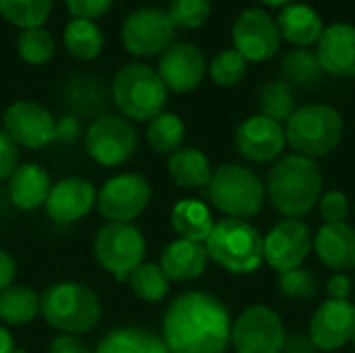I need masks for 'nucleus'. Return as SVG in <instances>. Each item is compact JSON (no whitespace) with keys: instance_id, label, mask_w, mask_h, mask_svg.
<instances>
[{"instance_id":"f257e3e1","label":"nucleus","mask_w":355,"mask_h":353,"mask_svg":"<svg viewBox=\"0 0 355 353\" xmlns=\"http://www.w3.org/2000/svg\"><path fill=\"white\" fill-rule=\"evenodd\" d=\"M231 329L229 310L206 291L175 298L162 318V339L171 353H225Z\"/></svg>"},{"instance_id":"f03ea898","label":"nucleus","mask_w":355,"mask_h":353,"mask_svg":"<svg viewBox=\"0 0 355 353\" xmlns=\"http://www.w3.org/2000/svg\"><path fill=\"white\" fill-rule=\"evenodd\" d=\"M266 193L277 212L287 218H300L322 198V173L308 156H285L270 169Z\"/></svg>"},{"instance_id":"7ed1b4c3","label":"nucleus","mask_w":355,"mask_h":353,"mask_svg":"<svg viewBox=\"0 0 355 353\" xmlns=\"http://www.w3.org/2000/svg\"><path fill=\"white\" fill-rule=\"evenodd\" d=\"M40 312L52 329L64 335H83L100 322L102 304L87 285L62 281L40 295Z\"/></svg>"},{"instance_id":"20e7f679","label":"nucleus","mask_w":355,"mask_h":353,"mask_svg":"<svg viewBox=\"0 0 355 353\" xmlns=\"http://www.w3.org/2000/svg\"><path fill=\"white\" fill-rule=\"evenodd\" d=\"M110 94L123 117L141 123L164 112L168 98V89L158 73L144 62H129L119 69L112 79Z\"/></svg>"},{"instance_id":"39448f33","label":"nucleus","mask_w":355,"mask_h":353,"mask_svg":"<svg viewBox=\"0 0 355 353\" xmlns=\"http://www.w3.org/2000/svg\"><path fill=\"white\" fill-rule=\"evenodd\" d=\"M208 258L233 275H250L264 262V237L241 218H223L206 239Z\"/></svg>"},{"instance_id":"423d86ee","label":"nucleus","mask_w":355,"mask_h":353,"mask_svg":"<svg viewBox=\"0 0 355 353\" xmlns=\"http://www.w3.org/2000/svg\"><path fill=\"white\" fill-rule=\"evenodd\" d=\"M285 137L291 148L308 158L327 156L343 139L341 112L329 104H306L287 119Z\"/></svg>"},{"instance_id":"0eeeda50","label":"nucleus","mask_w":355,"mask_h":353,"mask_svg":"<svg viewBox=\"0 0 355 353\" xmlns=\"http://www.w3.org/2000/svg\"><path fill=\"white\" fill-rule=\"evenodd\" d=\"M266 187L262 179L241 166V164H223L212 171L208 183V198L216 210L229 218H250L262 210Z\"/></svg>"},{"instance_id":"6e6552de","label":"nucleus","mask_w":355,"mask_h":353,"mask_svg":"<svg viewBox=\"0 0 355 353\" xmlns=\"http://www.w3.org/2000/svg\"><path fill=\"white\" fill-rule=\"evenodd\" d=\"M94 256L119 281H129L131 273L144 262L146 239L131 223H108L94 237Z\"/></svg>"},{"instance_id":"1a4fd4ad","label":"nucleus","mask_w":355,"mask_h":353,"mask_svg":"<svg viewBox=\"0 0 355 353\" xmlns=\"http://www.w3.org/2000/svg\"><path fill=\"white\" fill-rule=\"evenodd\" d=\"M177 27L173 25L168 10L160 6H141L133 10L121 27L123 46L133 56L162 54L175 42Z\"/></svg>"},{"instance_id":"9d476101","label":"nucleus","mask_w":355,"mask_h":353,"mask_svg":"<svg viewBox=\"0 0 355 353\" xmlns=\"http://www.w3.org/2000/svg\"><path fill=\"white\" fill-rule=\"evenodd\" d=\"M285 341L283 320L268 306H250L231 329L237 353H283Z\"/></svg>"},{"instance_id":"9b49d317","label":"nucleus","mask_w":355,"mask_h":353,"mask_svg":"<svg viewBox=\"0 0 355 353\" xmlns=\"http://www.w3.org/2000/svg\"><path fill=\"white\" fill-rule=\"evenodd\" d=\"M150 198L152 185L144 175L123 173L102 185L96 206L108 223H131L146 210Z\"/></svg>"},{"instance_id":"f8f14e48","label":"nucleus","mask_w":355,"mask_h":353,"mask_svg":"<svg viewBox=\"0 0 355 353\" xmlns=\"http://www.w3.org/2000/svg\"><path fill=\"white\" fill-rule=\"evenodd\" d=\"M135 148H137V131L123 117L102 114L87 127L85 150L102 166L123 164L133 156Z\"/></svg>"},{"instance_id":"ddd939ff","label":"nucleus","mask_w":355,"mask_h":353,"mask_svg":"<svg viewBox=\"0 0 355 353\" xmlns=\"http://www.w3.org/2000/svg\"><path fill=\"white\" fill-rule=\"evenodd\" d=\"M233 44L248 62L270 60L281 46L277 19L258 6L241 10L233 23Z\"/></svg>"},{"instance_id":"4468645a","label":"nucleus","mask_w":355,"mask_h":353,"mask_svg":"<svg viewBox=\"0 0 355 353\" xmlns=\"http://www.w3.org/2000/svg\"><path fill=\"white\" fill-rule=\"evenodd\" d=\"M314 237L310 227L297 218L277 223L264 237V260L279 275L300 268L312 252Z\"/></svg>"},{"instance_id":"2eb2a0df","label":"nucleus","mask_w":355,"mask_h":353,"mask_svg":"<svg viewBox=\"0 0 355 353\" xmlns=\"http://www.w3.org/2000/svg\"><path fill=\"white\" fill-rule=\"evenodd\" d=\"M4 131L15 144L37 150L56 139V121L42 104L19 100L4 112Z\"/></svg>"},{"instance_id":"dca6fc26","label":"nucleus","mask_w":355,"mask_h":353,"mask_svg":"<svg viewBox=\"0 0 355 353\" xmlns=\"http://www.w3.org/2000/svg\"><path fill=\"white\" fill-rule=\"evenodd\" d=\"M158 77L166 89L175 94L193 92L206 75V58L202 50L187 42H173L158 60Z\"/></svg>"},{"instance_id":"f3484780","label":"nucleus","mask_w":355,"mask_h":353,"mask_svg":"<svg viewBox=\"0 0 355 353\" xmlns=\"http://www.w3.org/2000/svg\"><path fill=\"white\" fill-rule=\"evenodd\" d=\"M355 333V306L347 300H327L310 322V339L320 352H335L352 341Z\"/></svg>"},{"instance_id":"a211bd4d","label":"nucleus","mask_w":355,"mask_h":353,"mask_svg":"<svg viewBox=\"0 0 355 353\" xmlns=\"http://www.w3.org/2000/svg\"><path fill=\"white\" fill-rule=\"evenodd\" d=\"M285 127L264 114L245 119L235 131L237 152L254 162L275 160L285 150Z\"/></svg>"},{"instance_id":"6ab92c4d","label":"nucleus","mask_w":355,"mask_h":353,"mask_svg":"<svg viewBox=\"0 0 355 353\" xmlns=\"http://www.w3.org/2000/svg\"><path fill=\"white\" fill-rule=\"evenodd\" d=\"M96 198L98 191L92 181L83 177H67L52 185L44 208L56 223H75L96 206Z\"/></svg>"},{"instance_id":"aec40b11","label":"nucleus","mask_w":355,"mask_h":353,"mask_svg":"<svg viewBox=\"0 0 355 353\" xmlns=\"http://www.w3.org/2000/svg\"><path fill=\"white\" fill-rule=\"evenodd\" d=\"M316 54L324 73L335 77H355V25L333 23L324 27Z\"/></svg>"},{"instance_id":"412c9836","label":"nucleus","mask_w":355,"mask_h":353,"mask_svg":"<svg viewBox=\"0 0 355 353\" xmlns=\"http://www.w3.org/2000/svg\"><path fill=\"white\" fill-rule=\"evenodd\" d=\"M314 250L318 260L335 270L349 273L355 270V229L347 223L322 225L314 237Z\"/></svg>"},{"instance_id":"4be33fe9","label":"nucleus","mask_w":355,"mask_h":353,"mask_svg":"<svg viewBox=\"0 0 355 353\" xmlns=\"http://www.w3.org/2000/svg\"><path fill=\"white\" fill-rule=\"evenodd\" d=\"M8 179V196L17 208L35 210L46 204L52 189L50 175L46 173V169L35 162H27L17 166Z\"/></svg>"},{"instance_id":"5701e85b","label":"nucleus","mask_w":355,"mask_h":353,"mask_svg":"<svg viewBox=\"0 0 355 353\" xmlns=\"http://www.w3.org/2000/svg\"><path fill=\"white\" fill-rule=\"evenodd\" d=\"M277 25L281 37L297 48H310L312 44H318L324 31L322 17L308 4H287L277 17Z\"/></svg>"},{"instance_id":"b1692460","label":"nucleus","mask_w":355,"mask_h":353,"mask_svg":"<svg viewBox=\"0 0 355 353\" xmlns=\"http://www.w3.org/2000/svg\"><path fill=\"white\" fill-rule=\"evenodd\" d=\"M208 252L206 246L177 239L164 248L160 256V268L168 277V281H193L206 270Z\"/></svg>"},{"instance_id":"393cba45","label":"nucleus","mask_w":355,"mask_h":353,"mask_svg":"<svg viewBox=\"0 0 355 353\" xmlns=\"http://www.w3.org/2000/svg\"><path fill=\"white\" fill-rule=\"evenodd\" d=\"M94 353H171L164 339L148 329L121 327L110 331Z\"/></svg>"},{"instance_id":"a878e982","label":"nucleus","mask_w":355,"mask_h":353,"mask_svg":"<svg viewBox=\"0 0 355 353\" xmlns=\"http://www.w3.org/2000/svg\"><path fill=\"white\" fill-rule=\"evenodd\" d=\"M171 225L181 235V239L206 243L216 223L212 221V214L206 204L187 198L175 204L171 212Z\"/></svg>"},{"instance_id":"bb28decb","label":"nucleus","mask_w":355,"mask_h":353,"mask_svg":"<svg viewBox=\"0 0 355 353\" xmlns=\"http://www.w3.org/2000/svg\"><path fill=\"white\" fill-rule=\"evenodd\" d=\"M168 175L179 187L198 189L210 183L212 166L204 152L198 148H179L168 156Z\"/></svg>"},{"instance_id":"cd10ccee","label":"nucleus","mask_w":355,"mask_h":353,"mask_svg":"<svg viewBox=\"0 0 355 353\" xmlns=\"http://www.w3.org/2000/svg\"><path fill=\"white\" fill-rule=\"evenodd\" d=\"M40 312V295L27 285H8L0 291V320L6 325H27Z\"/></svg>"},{"instance_id":"c85d7f7f","label":"nucleus","mask_w":355,"mask_h":353,"mask_svg":"<svg viewBox=\"0 0 355 353\" xmlns=\"http://www.w3.org/2000/svg\"><path fill=\"white\" fill-rule=\"evenodd\" d=\"M64 48L79 60H94L104 48V35L94 21L71 19L62 33Z\"/></svg>"},{"instance_id":"c756f323","label":"nucleus","mask_w":355,"mask_h":353,"mask_svg":"<svg viewBox=\"0 0 355 353\" xmlns=\"http://www.w3.org/2000/svg\"><path fill=\"white\" fill-rule=\"evenodd\" d=\"M322 67L318 54L310 48H297L289 52L281 62L283 81L297 87H314L322 79Z\"/></svg>"},{"instance_id":"7c9ffc66","label":"nucleus","mask_w":355,"mask_h":353,"mask_svg":"<svg viewBox=\"0 0 355 353\" xmlns=\"http://www.w3.org/2000/svg\"><path fill=\"white\" fill-rule=\"evenodd\" d=\"M185 137L183 121L173 112H160L156 119L150 121L146 131V139L156 154H173L181 148Z\"/></svg>"},{"instance_id":"2f4dec72","label":"nucleus","mask_w":355,"mask_h":353,"mask_svg":"<svg viewBox=\"0 0 355 353\" xmlns=\"http://www.w3.org/2000/svg\"><path fill=\"white\" fill-rule=\"evenodd\" d=\"M129 287L131 291L148 304H158L162 302L168 291H171V281L160 268V264L152 262H141L129 277Z\"/></svg>"},{"instance_id":"473e14b6","label":"nucleus","mask_w":355,"mask_h":353,"mask_svg":"<svg viewBox=\"0 0 355 353\" xmlns=\"http://www.w3.org/2000/svg\"><path fill=\"white\" fill-rule=\"evenodd\" d=\"M52 12V0H0V15L21 27H42Z\"/></svg>"},{"instance_id":"72a5a7b5","label":"nucleus","mask_w":355,"mask_h":353,"mask_svg":"<svg viewBox=\"0 0 355 353\" xmlns=\"http://www.w3.org/2000/svg\"><path fill=\"white\" fill-rule=\"evenodd\" d=\"M258 106L264 117L281 123L287 121L295 112V96L289 83L285 81H268L262 85L258 94Z\"/></svg>"},{"instance_id":"f704fd0d","label":"nucleus","mask_w":355,"mask_h":353,"mask_svg":"<svg viewBox=\"0 0 355 353\" xmlns=\"http://www.w3.org/2000/svg\"><path fill=\"white\" fill-rule=\"evenodd\" d=\"M17 52L27 64H46L54 56V37L44 27L21 29L17 37Z\"/></svg>"},{"instance_id":"c9c22d12","label":"nucleus","mask_w":355,"mask_h":353,"mask_svg":"<svg viewBox=\"0 0 355 353\" xmlns=\"http://www.w3.org/2000/svg\"><path fill=\"white\" fill-rule=\"evenodd\" d=\"M210 77L216 85H223V87H233L237 85L243 77H245V71H248V60L235 50H223L218 52L212 60H210Z\"/></svg>"},{"instance_id":"e433bc0d","label":"nucleus","mask_w":355,"mask_h":353,"mask_svg":"<svg viewBox=\"0 0 355 353\" xmlns=\"http://www.w3.org/2000/svg\"><path fill=\"white\" fill-rule=\"evenodd\" d=\"M168 17L179 29H198L210 17V0H171Z\"/></svg>"},{"instance_id":"4c0bfd02","label":"nucleus","mask_w":355,"mask_h":353,"mask_svg":"<svg viewBox=\"0 0 355 353\" xmlns=\"http://www.w3.org/2000/svg\"><path fill=\"white\" fill-rule=\"evenodd\" d=\"M279 289L289 300H312L318 293V281L308 268H293L279 275Z\"/></svg>"},{"instance_id":"58836bf2","label":"nucleus","mask_w":355,"mask_h":353,"mask_svg":"<svg viewBox=\"0 0 355 353\" xmlns=\"http://www.w3.org/2000/svg\"><path fill=\"white\" fill-rule=\"evenodd\" d=\"M318 204H320V214H322V218H324L327 225L345 223V218L349 216V200L341 191H329V193H324L318 200Z\"/></svg>"},{"instance_id":"ea45409f","label":"nucleus","mask_w":355,"mask_h":353,"mask_svg":"<svg viewBox=\"0 0 355 353\" xmlns=\"http://www.w3.org/2000/svg\"><path fill=\"white\" fill-rule=\"evenodd\" d=\"M64 2L73 19H87V21L104 17L114 4V0H64Z\"/></svg>"},{"instance_id":"a19ab883","label":"nucleus","mask_w":355,"mask_h":353,"mask_svg":"<svg viewBox=\"0 0 355 353\" xmlns=\"http://www.w3.org/2000/svg\"><path fill=\"white\" fill-rule=\"evenodd\" d=\"M17 162H19L17 144L10 139L6 131L0 129V181L12 175V171L17 169Z\"/></svg>"},{"instance_id":"79ce46f5","label":"nucleus","mask_w":355,"mask_h":353,"mask_svg":"<svg viewBox=\"0 0 355 353\" xmlns=\"http://www.w3.org/2000/svg\"><path fill=\"white\" fill-rule=\"evenodd\" d=\"M48 353H94L77 335H58L52 339Z\"/></svg>"},{"instance_id":"37998d69","label":"nucleus","mask_w":355,"mask_h":353,"mask_svg":"<svg viewBox=\"0 0 355 353\" xmlns=\"http://www.w3.org/2000/svg\"><path fill=\"white\" fill-rule=\"evenodd\" d=\"M329 300H347L352 295V279L343 273H337L327 283Z\"/></svg>"},{"instance_id":"c03bdc74","label":"nucleus","mask_w":355,"mask_h":353,"mask_svg":"<svg viewBox=\"0 0 355 353\" xmlns=\"http://www.w3.org/2000/svg\"><path fill=\"white\" fill-rule=\"evenodd\" d=\"M15 277H17V262L12 260L10 254L0 250V291L12 285Z\"/></svg>"},{"instance_id":"a18cd8bd","label":"nucleus","mask_w":355,"mask_h":353,"mask_svg":"<svg viewBox=\"0 0 355 353\" xmlns=\"http://www.w3.org/2000/svg\"><path fill=\"white\" fill-rule=\"evenodd\" d=\"M79 133V123L75 117H62L56 123V139L60 141H73Z\"/></svg>"},{"instance_id":"49530a36","label":"nucleus","mask_w":355,"mask_h":353,"mask_svg":"<svg viewBox=\"0 0 355 353\" xmlns=\"http://www.w3.org/2000/svg\"><path fill=\"white\" fill-rule=\"evenodd\" d=\"M283 353H316V345L308 337H291L285 341Z\"/></svg>"},{"instance_id":"de8ad7c7","label":"nucleus","mask_w":355,"mask_h":353,"mask_svg":"<svg viewBox=\"0 0 355 353\" xmlns=\"http://www.w3.org/2000/svg\"><path fill=\"white\" fill-rule=\"evenodd\" d=\"M17 350L15 347V341L10 337V333L0 325V353H12Z\"/></svg>"},{"instance_id":"09e8293b","label":"nucleus","mask_w":355,"mask_h":353,"mask_svg":"<svg viewBox=\"0 0 355 353\" xmlns=\"http://www.w3.org/2000/svg\"><path fill=\"white\" fill-rule=\"evenodd\" d=\"M266 6H287V4H291V0H262Z\"/></svg>"},{"instance_id":"8fccbe9b","label":"nucleus","mask_w":355,"mask_h":353,"mask_svg":"<svg viewBox=\"0 0 355 353\" xmlns=\"http://www.w3.org/2000/svg\"><path fill=\"white\" fill-rule=\"evenodd\" d=\"M12 353H27V352H23V350H15Z\"/></svg>"},{"instance_id":"3c124183","label":"nucleus","mask_w":355,"mask_h":353,"mask_svg":"<svg viewBox=\"0 0 355 353\" xmlns=\"http://www.w3.org/2000/svg\"><path fill=\"white\" fill-rule=\"evenodd\" d=\"M352 341H354V347H355V333H354V337H352Z\"/></svg>"},{"instance_id":"603ef678","label":"nucleus","mask_w":355,"mask_h":353,"mask_svg":"<svg viewBox=\"0 0 355 353\" xmlns=\"http://www.w3.org/2000/svg\"><path fill=\"white\" fill-rule=\"evenodd\" d=\"M354 212H355V202H354Z\"/></svg>"}]
</instances>
